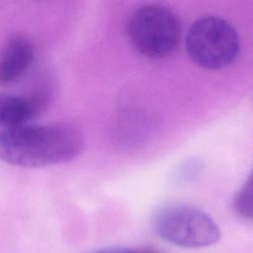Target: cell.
<instances>
[{
    "mask_svg": "<svg viewBox=\"0 0 253 253\" xmlns=\"http://www.w3.org/2000/svg\"><path fill=\"white\" fill-rule=\"evenodd\" d=\"M234 211L241 218L253 221V169L232 202Z\"/></svg>",
    "mask_w": 253,
    "mask_h": 253,
    "instance_id": "obj_7",
    "label": "cell"
},
{
    "mask_svg": "<svg viewBox=\"0 0 253 253\" xmlns=\"http://www.w3.org/2000/svg\"><path fill=\"white\" fill-rule=\"evenodd\" d=\"M186 50L200 67L218 70L235 61L240 50V40L228 21L217 16H206L189 28Z\"/></svg>",
    "mask_w": 253,
    "mask_h": 253,
    "instance_id": "obj_3",
    "label": "cell"
},
{
    "mask_svg": "<svg viewBox=\"0 0 253 253\" xmlns=\"http://www.w3.org/2000/svg\"><path fill=\"white\" fill-rule=\"evenodd\" d=\"M34 54L33 43L26 36H9L0 50V85L18 80L33 62Z\"/></svg>",
    "mask_w": 253,
    "mask_h": 253,
    "instance_id": "obj_5",
    "label": "cell"
},
{
    "mask_svg": "<svg viewBox=\"0 0 253 253\" xmlns=\"http://www.w3.org/2000/svg\"><path fill=\"white\" fill-rule=\"evenodd\" d=\"M152 223L162 239L181 247H207L221 236L218 225L207 212L185 203L160 207L154 212Z\"/></svg>",
    "mask_w": 253,
    "mask_h": 253,
    "instance_id": "obj_4",
    "label": "cell"
},
{
    "mask_svg": "<svg viewBox=\"0 0 253 253\" xmlns=\"http://www.w3.org/2000/svg\"><path fill=\"white\" fill-rule=\"evenodd\" d=\"M127 38L143 56L162 59L175 52L181 38V24L168 7L151 3L137 8L126 24Z\"/></svg>",
    "mask_w": 253,
    "mask_h": 253,
    "instance_id": "obj_2",
    "label": "cell"
},
{
    "mask_svg": "<svg viewBox=\"0 0 253 253\" xmlns=\"http://www.w3.org/2000/svg\"><path fill=\"white\" fill-rule=\"evenodd\" d=\"M84 148L79 128L68 123L22 125L0 132V159L20 167L68 162Z\"/></svg>",
    "mask_w": 253,
    "mask_h": 253,
    "instance_id": "obj_1",
    "label": "cell"
},
{
    "mask_svg": "<svg viewBox=\"0 0 253 253\" xmlns=\"http://www.w3.org/2000/svg\"><path fill=\"white\" fill-rule=\"evenodd\" d=\"M95 253H158L154 249L144 248V249H129V248H108L97 251Z\"/></svg>",
    "mask_w": 253,
    "mask_h": 253,
    "instance_id": "obj_8",
    "label": "cell"
},
{
    "mask_svg": "<svg viewBox=\"0 0 253 253\" xmlns=\"http://www.w3.org/2000/svg\"><path fill=\"white\" fill-rule=\"evenodd\" d=\"M38 112L35 99L0 94V126L4 129L29 124Z\"/></svg>",
    "mask_w": 253,
    "mask_h": 253,
    "instance_id": "obj_6",
    "label": "cell"
}]
</instances>
